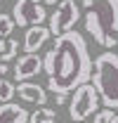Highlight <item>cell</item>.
<instances>
[{"instance_id":"6da1fadb","label":"cell","mask_w":118,"mask_h":123,"mask_svg":"<svg viewBox=\"0 0 118 123\" xmlns=\"http://www.w3.org/2000/svg\"><path fill=\"white\" fill-rule=\"evenodd\" d=\"M45 74H47V90L50 92H73L78 85L92 80L94 62L88 52V43L83 33L76 29L66 31L54 38L52 50L45 55Z\"/></svg>"},{"instance_id":"7a4b0ae2","label":"cell","mask_w":118,"mask_h":123,"mask_svg":"<svg viewBox=\"0 0 118 123\" xmlns=\"http://www.w3.org/2000/svg\"><path fill=\"white\" fill-rule=\"evenodd\" d=\"M85 12V31L102 47L113 50L118 45V0H83Z\"/></svg>"},{"instance_id":"3957f363","label":"cell","mask_w":118,"mask_h":123,"mask_svg":"<svg viewBox=\"0 0 118 123\" xmlns=\"http://www.w3.org/2000/svg\"><path fill=\"white\" fill-rule=\"evenodd\" d=\"M92 83L99 90L104 107L118 109V55L113 50H106L94 59Z\"/></svg>"},{"instance_id":"277c9868","label":"cell","mask_w":118,"mask_h":123,"mask_svg":"<svg viewBox=\"0 0 118 123\" xmlns=\"http://www.w3.org/2000/svg\"><path fill=\"white\" fill-rule=\"evenodd\" d=\"M99 102H102V97H99V90L94 88L92 80L78 85L73 90L71 102H69V116H71V121H85L90 116H94L99 111Z\"/></svg>"},{"instance_id":"5b68a950","label":"cell","mask_w":118,"mask_h":123,"mask_svg":"<svg viewBox=\"0 0 118 123\" xmlns=\"http://www.w3.org/2000/svg\"><path fill=\"white\" fill-rule=\"evenodd\" d=\"M78 19H80L78 2L76 0H59L57 5H54V12L50 14V31H52V36L57 38L61 33L71 31L78 24Z\"/></svg>"},{"instance_id":"8992f818","label":"cell","mask_w":118,"mask_h":123,"mask_svg":"<svg viewBox=\"0 0 118 123\" xmlns=\"http://www.w3.org/2000/svg\"><path fill=\"white\" fill-rule=\"evenodd\" d=\"M12 14H14L17 26H21V29H29V26L43 24L45 19H50L40 0H14Z\"/></svg>"},{"instance_id":"52a82bcc","label":"cell","mask_w":118,"mask_h":123,"mask_svg":"<svg viewBox=\"0 0 118 123\" xmlns=\"http://www.w3.org/2000/svg\"><path fill=\"white\" fill-rule=\"evenodd\" d=\"M40 71H45V62L35 55V52H26V55H21L14 64V78L17 83H21V80H31L33 76H38Z\"/></svg>"},{"instance_id":"ba28073f","label":"cell","mask_w":118,"mask_h":123,"mask_svg":"<svg viewBox=\"0 0 118 123\" xmlns=\"http://www.w3.org/2000/svg\"><path fill=\"white\" fill-rule=\"evenodd\" d=\"M50 36H52L50 26H43V24L29 26L26 33H24V52H38V50L47 43Z\"/></svg>"},{"instance_id":"9c48e42d","label":"cell","mask_w":118,"mask_h":123,"mask_svg":"<svg viewBox=\"0 0 118 123\" xmlns=\"http://www.w3.org/2000/svg\"><path fill=\"white\" fill-rule=\"evenodd\" d=\"M17 95L24 99V102H29V104H38V107H43L45 102H47V92H45L43 85H38V83H31V80H21V83H17Z\"/></svg>"},{"instance_id":"30bf717a","label":"cell","mask_w":118,"mask_h":123,"mask_svg":"<svg viewBox=\"0 0 118 123\" xmlns=\"http://www.w3.org/2000/svg\"><path fill=\"white\" fill-rule=\"evenodd\" d=\"M31 114L17 102H2L0 104V123H29Z\"/></svg>"},{"instance_id":"8fae6325","label":"cell","mask_w":118,"mask_h":123,"mask_svg":"<svg viewBox=\"0 0 118 123\" xmlns=\"http://www.w3.org/2000/svg\"><path fill=\"white\" fill-rule=\"evenodd\" d=\"M17 52H19V43L14 38H0V59L2 62L14 59Z\"/></svg>"},{"instance_id":"7c38bea8","label":"cell","mask_w":118,"mask_h":123,"mask_svg":"<svg viewBox=\"0 0 118 123\" xmlns=\"http://www.w3.org/2000/svg\"><path fill=\"white\" fill-rule=\"evenodd\" d=\"M54 121H57V111L54 109H47L45 104L38 111H33L31 118H29V123H54Z\"/></svg>"},{"instance_id":"4fadbf2b","label":"cell","mask_w":118,"mask_h":123,"mask_svg":"<svg viewBox=\"0 0 118 123\" xmlns=\"http://www.w3.org/2000/svg\"><path fill=\"white\" fill-rule=\"evenodd\" d=\"M17 21H14V14H0V38H7V36H12V31H14Z\"/></svg>"},{"instance_id":"5bb4252c","label":"cell","mask_w":118,"mask_h":123,"mask_svg":"<svg viewBox=\"0 0 118 123\" xmlns=\"http://www.w3.org/2000/svg\"><path fill=\"white\" fill-rule=\"evenodd\" d=\"M92 123H118V116L111 107H104L102 111H97L92 116Z\"/></svg>"},{"instance_id":"9a60e30c","label":"cell","mask_w":118,"mask_h":123,"mask_svg":"<svg viewBox=\"0 0 118 123\" xmlns=\"http://www.w3.org/2000/svg\"><path fill=\"white\" fill-rule=\"evenodd\" d=\"M14 95H17V85L12 80H2L0 78V102H12Z\"/></svg>"},{"instance_id":"2e32d148","label":"cell","mask_w":118,"mask_h":123,"mask_svg":"<svg viewBox=\"0 0 118 123\" xmlns=\"http://www.w3.org/2000/svg\"><path fill=\"white\" fill-rule=\"evenodd\" d=\"M54 102H57V107L66 104V92H57V95H54Z\"/></svg>"},{"instance_id":"e0dca14e","label":"cell","mask_w":118,"mask_h":123,"mask_svg":"<svg viewBox=\"0 0 118 123\" xmlns=\"http://www.w3.org/2000/svg\"><path fill=\"white\" fill-rule=\"evenodd\" d=\"M2 74H7V62L0 59V76H2Z\"/></svg>"},{"instance_id":"ac0fdd59","label":"cell","mask_w":118,"mask_h":123,"mask_svg":"<svg viewBox=\"0 0 118 123\" xmlns=\"http://www.w3.org/2000/svg\"><path fill=\"white\" fill-rule=\"evenodd\" d=\"M45 2H47V5H57L59 0H45Z\"/></svg>"},{"instance_id":"d6986e66","label":"cell","mask_w":118,"mask_h":123,"mask_svg":"<svg viewBox=\"0 0 118 123\" xmlns=\"http://www.w3.org/2000/svg\"><path fill=\"white\" fill-rule=\"evenodd\" d=\"M73 123H83V121H73Z\"/></svg>"},{"instance_id":"ffe728a7","label":"cell","mask_w":118,"mask_h":123,"mask_svg":"<svg viewBox=\"0 0 118 123\" xmlns=\"http://www.w3.org/2000/svg\"><path fill=\"white\" fill-rule=\"evenodd\" d=\"M0 2H2V0H0Z\"/></svg>"}]
</instances>
